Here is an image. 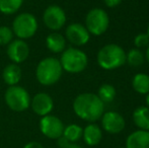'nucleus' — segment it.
<instances>
[{
	"label": "nucleus",
	"mask_w": 149,
	"mask_h": 148,
	"mask_svg": "<svg viewBox=\"0 0 149 148\" xmlns=\"http://www.w3.org/2000/svg\"><path fill=\"white\" fill-rule=\"evenodd\" d=\"M63 68L60 60L55 57H46L39 62L36 69V77L42 85L50 86L60 80Z\"/></svg>",
	"instance_id": "2"
},
{
	"label": "nucleus",
	"mask_w": 149,
	"mask_h": 148,
	"mask_svg": "<svg viewBox=\"0 0 149 148\" xmlns=\"http://www.w3.org/2000/svg\"><path fill=\"white\" fill-rule=\"evenodd\" d=\"M39 28V22L33 14L24 12L16 16L12 22V32L13 35L20 40L31 39L36 35Z\"/></svg>",
	"instance_id": "5"
},
{
	"label": "nucleus",
	"mask_w": 149,
	"mask_h": 148,
	"mask_svg": "<svg viewBox=\"0 0 149 148\" xmlns=\"http://www.w3.org/2000/svg\"><path fill=\"white\" fill-rule=\"evenodd\" d=\"M6 53L10 60L15 64L24 62L30 55V47L24 40H12L7 45Z\"/></svg>",
	"instance_id": "11"
},
{
	"label": "nucleus",
	"mask_w": 149,
	"mask_h": 148,
	"mask_svg": "<svg viewBox=\"0 0 149 148\" xmlns=\"http://www.w3.org/2000/svg\"><path fill=\"white\" fill-rule=\"evenodd\" d=\"M64 128V124L58 117L50 114L41 117L40 130H41L42 134L47 137V138L58 140L63 136Z\"/></svg>",
	"instance_id": "8"
},
{
	"label": "nucleus",
	"mask_w": 149,
	"mask_h": 148,
	"mask_svg": "<svg viewBox=\"0 0 149 148\" xmlns=\"http://www.w3.org/2000/svg\"><path fill=\"white\" fill-rule=\"evenodd\" d=\"M83 129L79 125L76 124H70L66 126L63 131V136L67 141L72 143H76L82 138Z\"/></svg>",
	"instance_id": "20"
},
{
	"label": "nucleus",
	"mask_w": 149,
	"mask_h": 148,
	"mask_svg": "<svg viewBox=\"0 0 149 148\" xmlns=\"http://www.w3.org/2000/svg\"><path fill=\"white\" fill-rule=\"evenodd\" d=\"M31 108L40 117L51 114L54 109V101L51 95L46 92H39L31 99Z\"/></svg>",
	"instance_id": "13"
},
{
	"label": "nucleus",
	"mask_w": 149,
	"mask_h": 148,
	"mask_svg": "<svg viewBox=\"0 0 149 148\" xmlns=\"http://www.w3.org/2000/svg\"><path fill=\"white\" fill-rule=\"evenodd\" d=\"M97 64L104 70H115L126 63V52L121 46L108 44L98 51L96 56Z\"/></svg>",
	"instance_id": "3"
},
{
	"label": "nucleus",
	"mask_w": 149,
	"mask_h": 148,
	"mask_svg": "<svg viewBox=\"0 0 149 148\" xmlns=\"http://www.w3.org/2000/svg\"><path fill=\"white\" fill-rule=\"evenodd\" d=\"M146 34H147L148 37H149V24H148V26H147V32H146Z\"/></svg>",
	"instance_id": "31"
},
{
	"label": "nucleus",
	"mask_w": 149,
	"mask_h": 148,
	"mask_svg": "<svg viewBox=\"0 0 149 148\" xmlns=\"http://www.w3.org/2000/svg\"><path fill=\"white\" fill-rule=\"evenodd\" d=\"M66 13L64 9L58 5H50L45 9L43 14V22L49 30L57 32L66 24Z\"/></svg>",
	"instance_id": "9"
},
{
	"label": "nucleus",
	"mask_w": 149,
	"mask_h": 148,
	"mask_svg": "<svg viewBox=\"0 0 149 148\" xmlns=\"http://www.w3.org/2000/svg\"><path fill=\"white\" fill-rule=\"evenodd\" d=\"M126 148H149V131L137 130L126 140Z\"/></svg>",
	"instance_id": "15"
},
{
	"label": "nucleus",
	"mask_w": 149,
	"mask_h": 148,
	"mask_svg": "<svg viewBox=\"0 0 149 148\" xmlns=\"http://www.w3.org/2000/svg\"><path fill=\"white\" fill-rule=\"evenodd\" d=\"M60 63L63 70L68 73H80L84 71L88 64V57L78 48H68L62 52Z\"/></svg>",
	"instance_id": "4"
},
{
	"label": "nucleus",
	"mask_w": 149,
	"mask_h": 148,
	"mask_svg": "<svg viewBox=\"0 0 149 148\" xmlns=\"http://www.w3.org/2000/svg\"><path fill=\"white\" fill-rule=\"evenodd\" d=\"M126 62L131 67H140L145 62V56L140 49H131L126 54Z\"/></svg>",
	"instance_id": "22"
},
{
	"label": "nucleus",
	"mask_w": 149,
	"mask_h": 148,
	"mask_svg": "<svg viewBox=\"0 0 149 148\" xmlns=\"http://www.w3.org/2000/svg\"><path fill=\"white\" fill-rule=\"evenodd\" d=\"M22 148H44L43 145L39 142H36V141H31V142L26 143Z\"/></svg>",
	"instance_id": "28"
},
{
	"label": "nucleus",
	"mask_w": 149,
	"mask_h": 148,
	"mask_svg": "<svg viewBox=\"0 0 149 148\" xmlns=\"http://www.w3.org/2000/svg\"><path fill=\"white\" fill-rule=\"evenodd\" d=\"M134 45H135V47L137 48V49L148 47V45H149L148 35L146 34V33L145 34L142 33V34L137 35V36L135 37V39H134Z\"/></svg>",
	"instance_id": "25"
},
{
	"label": "nucleus",
	"mask_w": 149,
	"mask_h": 148,
	"mask_svg": "<svg viewBox=\"0 0 149 148\" xmlns=\"http://www.w3.org/2000/svg\"><path fill=\"white\" fill-rule=\"evenodd\" d=\"M132 86L136 92L147 94L149 92V75L146 73H137L132 79Z\"/></svg>",
	"instance_id": "19"
},
{
	"label": "nucleus",
	"mask_w": 149,
	"mask_h": 148,
	"mask_svg": "<svg viewBox=\"0 0 149 148\" xmlns=\"http://www.w3.org/2000/svg\"><path fill=\"white\" fill-rule=\"evenodd\" d=\"M46 46L52 53H62L66 49V39L59 33L53 32L46 38Z\"/></svg>",
	"instance_id": "16"
},
{
	"label": "nucleus",
	"mask_w": 149,
	"mask_h": 148,
	"mask_svg": "<svg viewBox=\"0 0 149 148\" xmlns=\"http://www.w3.org/2000/svg\"><path fill=\"white\" fill-rule=\"evenodd\" d=\"M110 26V17L102 8H92L85 17V28L93 36H102L107 32Z\"/></svg>",
	"instance_id": "7"
},
{
	"label": "nucleus",
	"mask_w": 149,
	"mask_h": 148,
	"mask_svg": "<svg viewBox=\"0 0 149 148\" xmlns=\"http://www.w3.org/2000/svg\"><path fill=\"white\" fill-rule=\"evenodd\" d=\"M145 103H146V107L149 108V92L146 94V99H145Z\"/></svg>",
	"instance_id": "30"
},
{
	"label": "nucleus",
	"mask_w": 149,
	"mask_h": 148,
	"mask_svg": "<svg viewBox=\"0 0 149 148\" xmlns=\"http://www.w3.org/2000/svg\"><path fill=\"white\" fill-rule=\"evenodd\" d=\"M100 119L102 129L110 134H119L125 129V119L118 112L110 111L104 113Z\"/></svg>",
	"instance_id": "12"
},
{
	"label": "nucleus",
	"mask_w": 149,
	"mask_h": 148,
	"mask_svg": "<svg viewBox=\"0 0 149 148\" xmlns=\"http://www.w3.org/2000/svg\"><path fill=\"white\" fill-rule=\"evenodd\" d=\"M73 111L81 120L94 123L100 120L104 113V104L97 94L91 92L80 93L73 101Z\"/></svg>",
	"instance_id": "1"
},
{
	"label": "nucleus",
	"mask_w": 149,
	"mask_h": 148,
	"mask_svg": "<svg viewBox=\"0 0 149 148\" xmlns=\"http://www.w3.org/2000/svg\"><path fill=\"white\" fill-rule=\"evenodd\" d=\"M24 0H0V12L5 15L14 14L20 9Z\"/></svg>",
	"instance_id": "21"
},
{
	"label": "nucleus",
	"mask_w": 149,
	"mask_h": 148,
	"mask_svg": "<svg viewBox=\"0 0 149 148\" xmlns=\"http://www.w3.org/2000/svg\"><path fill=\"white\" fill-rule=\"evenodd\" d=\"M83 141L88 146H95L100 144L102 139V131L100 126L94 123H90L83 129Z\"/></svg>",
	"instance_id": "14"
},
{
	"label": "nucleus",
	"mask_w": 149,
	"mask_h": 148,
	"mask_svg": "<svg viewBox=\"0 0 149 148\" xmlns=\"http://www.w3.org/2000/svg\"><path fill=\"white\" fill-rule=\"evenodd\" d=\"M104 2L108 7L113 8V7L118 6L119 4H121L122 0H104Z\"/></svg>",
	"instance_id": "27"
},
{
	"label": "nucleus",
	"mask_w": 149,
	"mask_h": 148,
	"mask_svg": "<svg viewBox=\"0 0 149 148\" xmlns=\"http://www.w3.org/2000/svg\"><path fill=\"white\" fill-rule=\"evenodd\" d=\"M13 32L9 26H0V46L8 45L13 40Z\"/></svg>",
	"instance_id": "24"
},
{
	"label": "nucleus",
	"mask_w": 149,
	"mask_h": 148,
	"mask_svg": "<svg viewBox=\"0 0 149 148\" xmlns=\"http://www.w3.org/2000/svg\"><path fill=\"white\" fill-rule=\"evenodd\" d=\"M4 99L7 107L14 112H24L31 107L30 93L18 84L9 86L6 89Z\"/></svg>",
	"instance_id": "6"
},
{
	"label": "nucleus",
	"mask_w": 149,
	"mask_h": 148,
	"mask_svg": "<svg viewBox=\"0 0 149 148\" xmlns=\"http://www.w3.org/2000/svg\"><path fill=\"white\" fill-rule=\"evenodd\" d=\"M145 60L148 62V64H149V45H148V47H147V49H146V52H145Z\"/></svg>",
	"instance_id": "29"
},
{
	"label": "nucleus",
	"mask_w": 149,
	"mask_h": 148,
	"mask_svg": "<svg viewBox=\"0 0 149 148\" xmlns=\"http://www.w3.org/2000/svg\"><path fill=\"white\" fill-rule=\"evenodd\" d=\"M117 95V90L113 85L109 84V83H104V84L100 85L98 88L97 97L100 99L102 103H111L115 99Z\"/></svg>",
	"instance_id": "23"
},
{
	"label": "nucleus",
	"mask_w": 149,
	"mask_h": 148,
	"mask_svg": "<svg viewBox=\"0 0 149 148\" xmlns=\"http://www.w3.org/2000/svg\"><path fill=\"white\" fill-rule=\"evenodd\" d=\"M65 36H66L65 39L69 43L77 47L86 45L90 39V34L85 26L78 22H73L69 24L65 31Z\"/></svg>",
	"instance_id": "10"
},
{
	"label": "nucleus",
	"mask_w": 149,
	"mask_h": 148,
	"mask_svg": "<svg viewBox=\"0 0 149 148\" xmlns=\"http://www.w3.org/2000/svg\"><path fill=\"white\" fill-rule=\"evenodd\" d=\"M22 69L18 66V64L12 63L7 65L3 70L2 77H3L4 82L9 86L18 84V82L22 79Z\"/></svg>",
	"instance_id": "17"
},
{
	"label": "nucleus",
	"mask_w": 149,
	"mask_h": 148,
	"mask_svg": "<svg viewBox=\"0 0 149 148\" xmlns=\"http://www.w3.org/2000/svg\"><path fill=\"white\" fill-rule=\"evenodd\" d=\"M133 122L139 130L149 131V108L141 106L134 110Z\"/></svg>",
	"instance_id": "18"
},
{
	"label": "nucleus",
	"mask_w": 149,
	"mask_h": 148,
	"mask_svg": "<svg viewBox=\"0 0 149 148\" xmlns=\"http://www.w3.org/2000/svg\"><path fill=\"white\" fill-rule=\"evenodd\" d=\"M58 145H59L60 148H82L79 145H77L76 143H72L67 141L64 137H61V138L58 139Z\"/></svg>",
	"instance_id": "26"
}]
</instances>
